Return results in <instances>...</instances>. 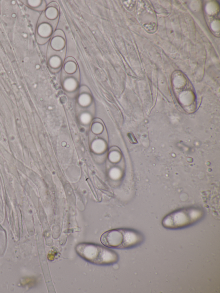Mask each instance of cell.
Wrapping results in <instances>:
<instances>
[{
    "instance_id": "cell-1",
    "label": "cell",
    "mask_w": 220,
    "mask_h": 293,
    "mask_svg": "<svg viewBox=\"0 0 220 293\" xmlns=\"http://www.w3.org/2000/svg\"><path fill=\"white\" fill-rule=\"evenodd\" d=\"M101 242L109 248L131 249L140 245L144 240L141 233L129 229H115L104 233L101 237Z\"/></svg>"
},
{
    "instance_id": "cell-2",
    "label": "cell",
    "mask_w": 220,
    "mask_h": 293,
    "mask_svg": "<svg viewBox=\"0 0 220 293\" xmlns=\"http://www.w3.org/2000/svg\"><path fill=\"white\" fill-rule=\"evenodd\" d=\"M75 249L81 258L96 265H110L119 259L118 255L110 248L96 244L82 243L77 245Z\"/></svg>"
},
{
    "instance_id": "cell-3",
    "label": "cell",
    "mask_w": 220,
    "mask_h": 293,
    "mask_svg": "<svg viewBox=\"0 0 220 293\" xmlns=\"http://www.w3.org/2000/svg\"><path fill=\"white\" fill-rule=\"evenodd\" d=\"M202 209L196 207H189L176 210L166 216L162 225L166 229L177 230L192 225L203 218Z\"/></svg>"
},
{
    "instance_id": "cell-4",
    "label": "cell",
    "mask_w": 220,
    "mask_h": 293,
    "mask_svg": "<svg viewBox=\"0 0 220 293\" xmlns=\"http://www.w3.org/2000/svg\"><path fill=\"white\" fill-rule=\"evenodd\" d=\"M88 114H84L81 117V120L83 124H87L91 119L90 116Z\"/></svg>"
},
{
    "instance_id": "cell-5",
    "label": "cell",
    "mask_w": 220,
    "mask_h": 293,
    "mask_svg": "<svg viewBox=\"0 0 220 293\" xmlns=\"http://www.w3.org/2000/svg\"><path fill=\"white\" fill-rule=\"evenodd\" d=\"M84 98H85L84 99L83 98H82L81 99V98L79 101H80L81 105V104L82 106H86L89 104V101L88 98H86L85 97H84Z\"/></svg>"
}]
</instances>
